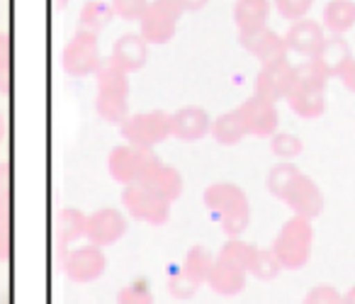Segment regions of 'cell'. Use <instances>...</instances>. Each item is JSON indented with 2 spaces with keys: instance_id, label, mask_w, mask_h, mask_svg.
<instances>
[{
  "instance_id": "1",
  "label": "cell",
  "mask_w": 355,
  "mask_h": 304,
  "mask_svg": "<svg viewBox=\"0 0 355 304\" xmlns=\"http://www.w3.org/2000/svg\"><path fill=\"white\" fill-rule=\"evenodd\" d=\"M205 207L219 221L229 239H241L251 224V202L246 192L234 183H212L202 195Z\"/></svg>"
},
{
  "instance_id": "2",
  "label": "cell",
  "mask_w": 355,
  "mask_h": 304,
  "mask_svg": "<svg viewBox=\"0 0 355 304\" xmlns=\"http://www.w3.org/2000/svg\"><path fill=\"white\" fill-rule=\"evenodd\" d=\"M272 253L280 260L282 270H302L311 258L314 251V224L304 217H295L282 224L272 241Z\"/></svg>"
},
{
  "instance_id": "3",
  "label": "cell",
  "mask_w": 355,
  "mask_h": 304,
  "mask_svg": "<svg viewBox=\"0 0 355 304\" xmlns=\"http://www.w3.org/2000/svg\"><path fill=\"white\" fill-rule=\"evenodd\" d=\"M98 78V98H95V112L107 124H122L129 117V74L105 64L95 74Z\"/></svg>"
},
{
  "instance_id": "4",
  "label": "cell",
  "mask_w": 355,
  "mask_h": 304,
  "mask_svg": "<svg viewBox=\"0 0 355 304\" xmlns=\"http://www.w3.org/2000/svg\"><path fill=\"white\" fill-rule=\"evenodd\" d=\"M183 15L185 10L178 0H148V8L139 17V35L146 40V44H168L175 37Z\"/></svg>"
},
{
  "instance_id": "5",
  "label": "cell",
  "mask_w": 355,
  "mask_h": 304,
  "mask_svg": "<svg viewBox=\"0 0 355 304\" xmlns=\"http://www.w3.org/2000/svg\"><path fill=\"white\" fill-rule=\"evenodd\" d=\"M124 142L139 149H153L163 144L171 137V115L163 110H148V112L129 115L122 124H119Z\"/></svg>"
},
{
  "instance_id": "6",
  "label": "cell",
  "mask_w": 355,
  "mask_h": 304,
  "mask_svg": "<svg viewBox=\"0 0 355 304\" xmlns=\"http://www.w3.org/2000/svg\"><path fill=\"white\" fill-rule=\"evenodd\" d=\"M158 161V156L148 149H139L132 144H119L110 151L107 158V171L114 183L119 185H134L141 183L144 176L151 171V166Z\"/></svg>"
},
{
  "instance_id": "7",
  "label": "cell",
  "mask_w": 355,
  "mask_h": 304,
  "mask_svg": "<svg viewBox=\"0 0 355 304\" xmlns=\"http://www.w3.org/2000/svg\"><path fill=\"white\" fill-rule=\"evenodd\" d=\"M61 69L71 78H85V76L98 74L103 69L98 37L85 35V32H76L66 42L64 51H61Z\"/></svg>"
},
{
  "instance_id": "8",
  "label": "cell",
  "mask_w": 355,
  "mask_h": 304,
  "mask_svg": "<svg viewBox=\"0 0 355 304\" xmlns=\"http://www.w3.org/2000/svg\"><path fill=\"white\" fill-rule=\"evenodd\" d=\"M122 205L137 221H144L148 226H163L171 217V202L163 200L158 192L146 187L144 183L124 185Z\"/></svg>"
},
{
  "instance_id": "9",
  "label": "cell",
  "mask_w": 355,
  "mask_h": 304,
  "mask_svg": "<svg viewBox=\"0 0 355 304\" xmlns=\"http://www.w3.org/2000/svg\"><path fill=\"white\" fill-rule=\"evenodd\" d=\"M61 270H64L71 282H95L107 270V258H105V251L95 244L71 246L69 253L61 260Z\"/></svg>"
},
{
  "instance_id": "10",
  "label": "cell",
  "mask_w": 355,
  "mask_h": 304,
  "mask_svg": "<svg viewBox=\"0 0 355 304\" xmlns=\"http://www.w3.org/2000/svg\"><path fill=\"white\" fill-rule=\"evenodd\" d=\"M236 110H239V115H241V122H243V127H246L248 137L270 139L272 134L277 132V127H280L277 105L261 98V95H256V93L243 100Z\"/></svg>"
},
{
  "instance_id": "11",
  "label": "cell",
  "mask_w": 355,
  "mask_h": 304,
  "mask_svg": "<svg viewBox=\"0 0 355 304\" xmlns=\"http://www.w3.org/2000/svg\"><path fill=\"white\" fill-rule=\"evenodd\" d=\"M282 202L295 212V217H304V219H311V221H314L316 217H321L324 205H326L321 187L302 171L297 173L295 180L287 185L285 195H282Z\"/></svg>"
},
{
  "instance_id": "12",
  "label": "cell",
  "mask_w": 355,
  "mask_h": 304,
  "mask_svg": "<svg viewBox=\"0 0 355 304\" xmlns=\"http://www.w3.org/2000/svg\"><path fill=\"white\" fill-rule=\"evenodd\" d=\"M124 234H127V219L122 212L112 210V207L93 212L85 219V239H88V244H95L100 248L117 244Z\"/></svg>"
},
{
  "instance_id": "13",
  "label": "cell",
  "mask_w": 355,
  "mask_h": 304,
  "mask_svg": "<svg viewBox=\"0 0 355 304\" xmlns=\"http://www.w3.org/2000/svg\"><path fill=\"white\" fill-rule=\"evenodd\" d=\"M292 76H295V66L290 64V59L275 61V64H266L258 71L256 81H253V90L261 98L270 100V103H280L287 98L292 88Z\"/></svg>"
},
{
  "instance_id": "14",
  "label": "cell",
  "mask_w": 355,
  "mask_h": 304,
  "mask_svg": "<svg viewBox=\"0 0 355 304\" xmlns=\"http://www.w3.org/2000/svg\"><path fill=\"white\" fill-rule=\"evenodd\" d=\"M282 40H285L290 54L314 59L319 47L324 44V40H326V30L321 27V22L311 20V17H304V20L290 22V27H287V32L282 35Z\"/></svg>"
},
{
  "instance_id": "15",
  "label": "cell",
  "mask_w": 355,
  "mask_h": 304,
  "mask_svg": "<svg viewBox=\"0 0 355 304\" xmlns=\"http://www.w3.org/2000/svg\"><path fill=\"white\" fill-rule=\"evenodd\" d=\"M248 280V268L236 260L222 258V255H214L212 270H209L207 287L212 292L222 294V297H234V294H241L246 289Z\"/></svg>"
},
{
  "instance_id": "16",
  "label": "cell",
  "mask_w": 355,
  "mask_h": 304,
  "mask_svg": "<svg viewBox=\"0 0 355 304\" xmlns=\"http://www.w3.org/2000/svg\"><path fill=\"white\" fill-rule=\"evenodd\" d=\"M146 61H148L146 40H144L139 32H127V35H122L119 40H114L107 64L124 71V74H134V71L144 69Z\"/></svg>"
},
{
  "instance_id": "17",
  "label": "cell",
  "mask_w": 355,
  "mask_h": 304,
  "mask_svg": "<svg viewBox=\"0 0 355 304\" xmlns=\"http://www.w3.org/2000/svg\"><path fill=\"white\" fill-rule=\"evenodd\" d=\"M241 40V47L253 54L263 66L266 64H275V61H285L287 59V44L282 40V35H277L270 27H263V30L256 32H246V35H239Z\"/></svg>"
},
{
  "instance_id": "18",
  "label": "cell",
  "mask_w": 355,
  "mask_h": 304,
  "mask_svg": "<svg viewBox=\"0 0 355 304\" xmlns=\"http://www.w3.org/2000/svg\"><path fill=\"white\" fill-rule=\"evenodd\" d=\"M209 127H212V119L207 110L198 105H185L171 115V137L180 142H200L209 134Z\"/></svg>"
},
{
  "instance_id": "19",
  "label": "cell",
  "mask_w": 355,
  "mask_h": 304,
  "mask_svg": "<svg viewBox=\"0 0 355 304\" xmlns=\"http://www.w3.org/2000/svg\"><path fill=\"white\" fill-rule=\"evenodd\" d=\"M85 219H88V217H85L83 212L73 210V207H66V210H61L59 214H56L54 251L61 255V260H64V255L69 253L71 246L85 236Z\"/></svg>"
},
{
  "instance_id": "20",
  "label": "cell",
  "mask_w": 355,
  "mask_h": 304,
  "mask_svg": "<svg viewBox=\"0 0 355 304\" xmlns=\"http://www.w3.org/2000/svg\"><path fill=\"white\" fill-rule=\"evenodd\" d=\"M141 183L146 187H151L153 192H158L171 205L183 195V176H180V171L175 166H171V163H163L161 158L153 163L151 171L144 176Z\"/></svg>"
},
{
  "instance_id": "21",
  "label": "cell",
  "mask_w": 355,
  "mask_h": 304,
  "mask_svg": "<svg viewBox=\"0 0 355 304\" xmlns=\"http://www.w3.org/2000/svg\"><path fill=\"white\" fill-rule=\"evenodd\" d=\"M314 61L324 69V74L329 76V78H338L340 71L353 61V49H350V44L345 42V37L331 35V37H326L324 44L319 47Z\"/></svg>"
},
{
  "instance_id": "22",
  "label": "cell",
  "mask_w": 355,
  "mask_h": 304,
  "mask_svg": "<svg viewBox=\"0 0 355 304\" xmlns=\"http://www.w3.org/2000/svg\"><path fill=\"white\" fill-rule=\"evenodd\" d=\"M270 12H272V0H236L232 8V17L239 27V35L268 27Z\"/></svg>"
},
{
  "instance_id": "23",
  "label": "cell",
  "mask_w": 355,
  "mask_h": 304,
  "mask_svg": "<svg viewBox=\"0 0 355 304\" xmlns=\"http://www.w3.org/2000/svg\"><path fill=\"white\" fill-rule=\"evenodd\" d=\"M287 108L302 119H319L326 112V90H309V88H295L285 98Z\"/></svg>"
},
{
  "instance_id": "24",
  "label": "cell",
  "mask_w": 355,
  "mask_h": 304,
  "mask_svg": "<svg viewBox=\"0 0 355 304\" xmlns=\"http://www.w3.org/2000/svg\"><path fill=\"white\" fill-rule=\"evenodd\" d=\"M321 27L329 35L350 32L355 27V0H329L321 10Z\"/></svg>"
},
{
  "instance_id": "25",
  "label": "cell",
  "mask_w": 355,
  "mask_h": 304,
  "mask_svg": "<svg viewBox=\"0 0 355 304\" xmlns=\"http://www.w3.org/2000/svg\"><path fill=\"white\" fill-rule=\"evenodd\" d=\"M114 12L110 8V3L103 0H88L78 12V20H76V32H85V35L100 37V32L112 22Z\"/></svg>"
},
{
  "instance_id": "26",
  "label": "cell",
  "mask_w": 355,
  "mask_h": 304,
  "mask_svg": "<svg viewBox=\"0 0 355 304\" xmlns=\"http://www.w3.org/2000/svg\"><path fill=\"white\" fill-rule=\"evenodd\" d=\"M209 137L217 144H222V146H236V144H241L248 134L241 122L239 110H229V112L219 115L212 122V127H209Z\"/></svg>"
},
{
  "instance_id": "27",
  "label": "cell",
  "mask_w": 355,
  "mask_h": 304,
  "mask_svg": "<svg viewBox=\"0 0 355 304\" xmlns=\"http://www.w3.org/2000/svg\"><path fill=\"white\" fill-rule=\"evenodd\" d=\"M212 263H214V253L205 246H193V248L185 253V260H183V268L180 273L195 285V287H202L207 285V278H209V270H212Z\"/></svg>"
},
{
  "instance_id": "28",
  "label": "cell",
  "mask_w": 355,
  "mask_h": 304,
  "mask_svg": "<svg viewBox=\"0 0 355 304\" xmlns=\"http://www.w3.org/2000/svg\"><path fill=\"white\" fill-rule=\"evenodd\" d=\"M329 76L324 74L314 59H304L302 64L295 66V76H292V85L295 88H309V90H326Z\"/></svg>"
},
{
  "instance_id": "29",
  "label": "cell",
  "mask_w": 355,
  "mask_h": 304,
  "mask_svg": "<svg viewBox=\"0 0 355 304\" xmlns=\"http://www.w3.org/2000/svg\"><path fill=\"white\" fill-rule=\"evenodd\" d=\"M282 273L280 260L275 258L272 248H256V255L251 260V268H248V275H253L256 280H263V282H270L277 275Z\"/></svg>"
},
{
  "instance_id": "30",
  "label": "cell",
  "mask_w": 355,
  "mask_h": 304,
  "mask_svg": "<svg viewBox=\"0 0 355 304\" xmlns=\"http://www.w3.org/2000/svg\"><path fill=\"white\" fill-rule=\"evenodd\" d=\"M297 173H300V168L290 161H282V163H277V166H272L270 173H268V180H266L268 192H270L272 197H277V200H282L287 185L295 180Z\"/></svg>"
},
{
  "instance_id": "31",
  "label": "cell",
  "mask_w": 355,
  "mask_h": 304,
  "mask_svg": "<svg viewBox=\"0 0 355 304\" xmlns=\"http://www.w3.org/2000/svg\"><path fill=\"white\" fill-rule=\"evenodd\" d=\"M270 151L282 161H292L304 153V142L290 132H275L270 137Z\"/></svg>"
},
{
  "instance_id": "32",
  "label": "cell",
  "mask_w": 355,
  "mask_h": 304,
  "mask_svg": "<svg viewBox=\"0 0 355 304\" xmlns=\"http://www.w3.org/2000/svg\"><path fill=\"white\" fill-rule=\"evenodd\" d=\"M272 8L282 20L297 22L309 15V10L314 8V0H272Z\"/></svg>"
},
{
  "instance_id": "33",
  "label": "cell",
  "mask_w": 355,
  "mask_h": 304,
  "mask_svg": "<svg viewBox=\"0 0 355 304\" xmlns=\"http://www.w3.org/2000/svg\"><path fill=\"white\" fill-rule=\"evenodd\" d=\"M117 304H153V292L144 280H137V282L119 289Z\"/></svg>"
},
{
  "instance_id": "34",
  "label": "cell",
  "mask_w": 355,
  "mask_h": 304,
  "mask_svg": "<svg viewBox=\"0 0 355 304\" xmlns=\"http://www.w3.org/2000/svg\"><path fill=\"white\" fill-rule=\"evenodd\" d=\"M110 8H112L114 17H122L127 22H139V17L148 8V0H110Z\"/></svg>"
},
{
  "instance_id": "35",
  "label": "cell",
  "mask_w": 355,
  "mask_h": 304,
  "mask_svg": "<svg viewBox=\"0 0 355 304\" xmlns=\"http://www.w3.org/2000/svg\"><path fill=\"white\" fill-rule=\"evenodd\" d=\"M10 37H8V32H0V93L3 95L10 93Z\"/></svg>"
},
{
  "instance_id": "36",
  "label": "cell",
  "mask_w": 355,
  "mask_h": 304,
  "mask_svg": "<svg viewBox=\"0 0 355 304\" xmlns=\"http://www.w3.org/2000/svg\"><path fill=\"white\" fill-rule=\"evenodd\" d=\"M302 304H343V294L334 285H316L304 294Z\"/></svg>"
},
{
  "instance_id": "37",
  "label": "cell",
  "mask_w": 355,
  "mask_h": 304,
  "mask_svg": "<svg viewBox=\"0 0 355 304\" xmlns=\"http://www.w3.org/2000/svg\"><path fill=\"white\" fill-rule=\"evenodd\" d=\"M200 287H195L193 282H190L188 278H185L180 270L178 273H173L171 278H168V292L173 294V297H178V299H188V297H193L195 292H198Z\"/></svg>"
},
{
  "instance_id": "38",
  "label": "cell",
  "mask_w": 355,
  "mask_h": 304,
  "mask_svg": "<svg viewBox=\"0 0 355 304\" xmlns=\"http://www.w3.org/2000/svg\"><path fill=\"white\" fill-rule=\"evenodd\" d=\"M338 81L343 83V88L348 90V93H353V95H355V59L350 61V64L345 66L343 71H340Z\"/></svg>"
},
{
  "instance_id": "39",
  "label": "cell",
  "mask_w": 355,
  "mask_h": 304,
  "mask_svg": "<svg viewBox=\"0 0 355 304\" xmlns=\"http://www.w3.org/2000/svg\"><path fill=\"white\" fill-rule=\"evenodd\" d=\"M10 258V226H0V263Z\"/></svg>"
},
{
  "instance_id": "40",
  "label": "cell",
  "mask_w": 355,
  "mask_h": 304,
  "mask_svg": "<svg viewBox=\"0 0 355 304\" xmlns=\"http://www.w3.org/2000/svg\"><path fill=\"white\" fill-rule=\"evenodd\" d=\"M0 195H10V166L0 163Z\"/></svg>"
},
{
  "instance_id": "41",
  "label": "cell",
  "mask_w": 355,
  "mask_h": 304,
  "mask_svg": "<svg viewBox=\"0 0 355 304\" xmlns=\"http://www.w3.org/2000/svg\"><path fill=\"white\" fill-rule=\"evenodd\" d=\"M178 3L183 6L185 12H198V10H202V8L207 6L209 0H178Z\"/></svg>"
},
{
  "instance_id": "42",
  "label": "cell",
  "mask_w": 355,
  "mask_h": 304,
  "mask_svg": "<svg viewBox=\"0 0 355 304\" xmlns=\"http://www.w3.org/2000/svg\"><path fill=\"white\" fill-rule=\"evenodd\" d=\"M343 304H355V285H353V287L345 289V294H343Z\"/></svg>"
},
{
  "instance_id": "43",
  "label": "cell",
  "mask_w": 355,
  "mask_h": 304,
  "mask_svg": "<svg viewBox=\"0 0 355 304\" xmlns=\"http://www.w3.org/2000/svg\"><path fill=\"white\" fill-rule=\"evenodd\" d=\"M3 139H6V117L0 112V144H3Z\"/></svg>"
},
{
  "instance_id": "44",
  "label": "cell",
  "mask_w": 355,
  "mask_h": 304,
  "mask_svg": "<svg viewBox=\"0 0 355 304\" xmlns=\"http://www.w3.org/2000/svg\"><path fill=\"white\" fill-rule=\"evenodd\" d=\"M10 195H0V205H3V200H8Z\"/></svg>"
},
{
  "instance_id": "45",
  "label": "cell",
  "mask_w": 355,
  "mask_h": 304,
  "mask_svg": "<svg viewBox=\"0 0 355 304\" xmlns=\"http://www.w3.org/2000/svg\"><path fill=\"white\" fill-rule=\"evenodd\" d=\"M64 3H66V0H61V6H64Z\"/></svg>"
},
{
  "instance_id": "46",
  "label": "cell",
  "mask_w": 355,
  "mask_h": 304,
  "mask_svg": "<svg viewBox=\"0 0 355 304\" xmlns=\"http://www.w3.org/2000/svg\"><path fill=\"white\" fill-rule=\"evenodd\" d=\"M0 304H8V302H0Z\"/></svg>"
}]
</instances>
